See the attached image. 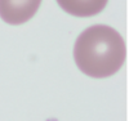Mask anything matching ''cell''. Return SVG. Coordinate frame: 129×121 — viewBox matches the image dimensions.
Returning a JSON list of instances; mask_svg holds the SVG:
<instances>
[{
    "instance_id": "1",
    "label": "cell",
    "mask_w": 129,
    "mask_h": 121,
    "mask_svg": "<svg viewBox=\"0 0 129 121\" xmlns=\"http://www.w3.org/2000/svg\"><path fill=\"white\" fill-rule=\"evenodd\" d=\"M126 49L121 35L115 28L94 25L78 36L74 47V59L79 70L94 79L116 73L125 61Z\"/></svg>"
},
{
    "instance_id": "2",
    "label": "cell",
    "mask_w": 129,
    "mask_h": 121,
    "mask_svg": "<svg viewBox=\"0 0 129 121\" xmlns=\"http://www.w3.org/2000/svg\"><path fill=\"white\" fill-rule=\"evenodd\" d=\"M41 0H0V18L9 25H22L38 12Z\"/></svg>"
},
{
    "instance_id": "3",
    "label": "cell",
    "mask_w": 129,
    "mask_h": 121,
    "mask_svg": "<svg viewBox=\"0 0 129 121\" xmlns=\"http://www.w3.org/2000/svg\"><path fill=\"white\" fill-rule=\"evenodd\" d=\"M107 2L109 0H57L58 5L66 13L80 18L101 13L107 5Z\"/></svg>"
}]
</instances>
